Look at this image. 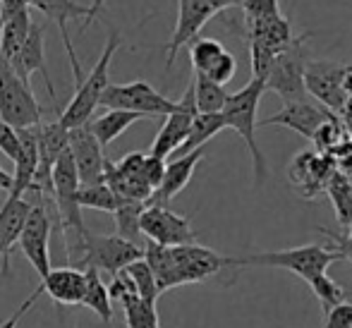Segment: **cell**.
Instances as JSON below:
<instances>
[{"instance_id": "6da1fadb", "label": "cell", "mask_w": 352, "mask_h": 328, "mask_svg": "<svg viewBox=\"0 0 352 328\" xmlns=\"http://www.w3.org/2000/svg\"><path fill=\"white\" fill-rule=\"evenodd\" d=\"M120 41H122L120 32L111 29L98 63L91 67V72H89L87 77L79 79V84L74 87V96L65 106V111L60 113V118H58V122H60L65 130H74V127L87 125L94 118V111L98 108V101H101L103 91H106V87L111 84V63H113V58H116L118 48H120Z\"/></svg>"}, {"instance_id": "7a4b0ae2", "label": "cell", "mask_w": 352, "mask_h": 328, "mask_svg": "<svg viewBox=\"0 0 352 328\" xmlns=\"http://www.w3.org/2000/svg\"><path fill=\"white\" fill-rule=\"evenodd\" d=\"M266 91V84L261 79H250L240 91L230 94L223 106L221 116L226 120V127L235 130L245 142L247 151L252 156V166H254V182L256 185H264L266 182V161L264 153H261L259 144H256V111H259L261 94Z\"/></svg>"}, {"instance_id": "3957f363", "label": "cell", "mask_w": 352, "mask_h": 328, "mask_svg": "<svg viewBox=\"0 0 352 328\" xmlns=\"http://www.w3.org/2000/svg\"><path fill=\"white\" fill-rule=\"evenodd\" d=\"M340 261L338 252L329 250L326 245H302L292 250L280 252H264V254H250L232 259V266H266V268H283V271L295 273L302 281H314L316 276L329 273L331 263Z\"/></svg>"}, {"instance_id": "277c9868", "label": "cell", "mask_w": 352, "mask_h": 328, "mask_svg": "<svg viewBox=\"0 0 352 328\" xmlns=\"http://www.w3.org/2000/svg\"><path fill=\"white\" fill-rule=\"evenodd\" d=\"M43 108L38 106L32 91V84L22 82L0 56V120L12 125L14 130H32L41 125Z\"/></svg>"}, {"instance_id": "5b68a950", "label": "cell", "mask_w": 352, "mask_h": 328, "mask_svg": "<svg viewBox=\"0 0 352 328\" xmlns=\"http://www.w3.org/2000/svg\"><path fill=\"white\" fill-rule=\"evenodd\" d=\"M311 34H300L276 56L271 72L266 77V89L276 91L283 98V103L307 101L305 91V69L309 63L305 43L309 41Z\"/></svg>"}, {"instance_id": "8992f818", "label": "cell", "mask_w": 352, "mask_h": 328, "mask_svg": "<svg viewBox=\"0 0 352 328\" xmlns=\"http://www.w3.org/2000/svg\"><path fill=\"white\" fill-rule=\"evenodd\" d=\"M98 106L108 108V111L137 113L142 118H166L175 111V101L163 96L146 79H135L127 84H108Z\"/></svg>"}, {"instance_id": "52a82bcc", "label": "cell", "mask_w": 352, "mask_h": 328, "mask_svg": "<svg viewBox=\"0 0 352 328\" xmlns=\"http://www.w3.org/2000/svg\"><path fill=\"white\" fill-rule=\"evenodd\" d=\"M144 247H137L132 242L122 240L118 235H96V232L87 230L82 242V256H79L77 266L79 271L84 268H94V271H106L111 276L120 273L132 261L142 259Z\"/></svg>"}, {"instance_id": "ba28073f", "label": "cell", "mask_w": 352, "mask_h": 328, "mask_svg": "<svg viewBox=\"0 0 352 328\" xmlns=\"http://www.w3.org/2000/svg\"><path fill=\"white\" fill-rule=\"evenodd\" d=\"M48 204L51 201L43 197L38 204H32V211H29L27 223L22 228V235L17 240L22 254L27 256V261L32 263L34 271L41 278H46L51 273V235L53 228L58 226Z\"/></svg>"}, {"instance_id": "9c48e42d", "label": "cell", "mask_w": 352, "mask_h": 328, "mask_svg": "<svg viewBox=\"0 0 352 328\" xmlns=\"http://www.w3.org/2000/svg\"><path fill=\"white\" fill-rule=\"evenodd\" d=\"M140 230L148 242L161 247L195 245L197 240V230L192 228L190 218L156 204H146V208L142 211Z\"/></svg>"}, {"instance_id": "30bf717a", "label": "cell", "mask_w": 352, "mask_h": 328, "mask_svg": "<svg viewBox=\"0 0 352 328\" xmlns=\"http://www.w3.org/2000/svg\"><path fill=\"white\" fill-rule=\"evenodd\" d=\"M343 72L345 65L333 61H309L305 69V91L333 116H340L348 103L343 94Z\"/></svg>"}, {"instance_id": "8fae6325", "label": "cell", "mask_w": 352, "mask_h": 328, "mask_svg": "<svg viewBox=\"0 0 352 328\" xmlns=\"http://www.w3.org/2000/svg\"><path fill=\"white\" fill-rule=\"evenodd\" d=\"M336 173V166L331 156L316 153L314 149H305L292 156L287 166V180L297 190L302 199H314L319 192L326 190V182Z\"/></svg>"}, {"instance_id": "7c38bea8", "label": "cell", "mask_w": 352, "mask_h": 328, "mask_svg": "<svg viewBox=\"0 0 352 328\" xmlns=\"http://www.w3.org/2000/svg\"><path fill=\"white\" fill-rule=\"evenodd\" d=\"M197 118V106H195V89H192V82L190 87L185 89L180 101H175V111L170 116H166V122L163 127L158 130L156 139L151 144V151L148 156H156L161 161H166L168 156L177 153V149L185 144L187 134H190V127Z\"/></svg>"}, {"instance_id": "4fadbf2b", "label": "cell", "mask_w": 352, "mask_h": 328, "mask_svg": "<svg viewBox=\"0 0 352 328\" xmlns=\"http://www.w3.org/2000/svg\"><path fill=\"white\" fill-rule=\"evenodd\" d=\"M173 259L177 268V281L180 285H192V283H204L209 278L218 276L226 266H232V256H223L218 252L201 245H182L170 247Z\"/></svg>"}, {"instance_id": "5bb4252c", "label": "cell", "mask_w": 352, "mask_h": 328, "mask_svg": "<svg viewBox=\"0 0 352 328\" xmlns=\"http://www.w3.org/2000/svg\"><path fill=\"white\" fill-rule=\"evenodd\" d=\"M67 142H70V156L77 171L79 185H98L103 182V168H106V156L98 139L89 132L87 125L67 130Z\"/></svg>"}, {"instance_id": "9a60e30c", "label": "cell", "mask_w": 352, "mask_h": 328, "mask_svg": "<svg viewBox=\"0 0 352 328\" xmlns=\"http://www.w3.org/2000/svg\"><path fill=\"white\" fill-rule=\"evenodd\" d=\"M213 10L204 0H177V19H175V29H173V36L168 41L166 51V69H170L175 65V58L180 53L182 46H190L199 32L206 27V22L213 17Z\"/></svg>"}, {"instance_id": "2e32d148", "label": "cell", "mask_w": 352, "mask_h": 328, "mask_svg": "<svg viewBox=\"0 0 352 328\" xmlns=\"http://www.w3.org/2000/svg\"><path fill=\"white\" fill-rule=\"evenodd\" d=\"M29 8L38 10L43 17L51 19V22H56L58 27H60L63 43H65V51H67V56H70L74 87H77L79 79H82L84 74H82V67H79V63H77V53H74L70 32H67V22H77V19H84V22H87L89 5H79V3H74V0H29Z\"/></svg>"}, {"instance_id": "e0dca14e", "label": "cell", "mask_w": 352, "mask_h": 328, "mask_svg": "<svg viewBox=\"0 0 352 328\" xmlns=\"http://www.w3.org/2000/svg\"><path fill=\"white\" fill-rule=\"evenodd\" d=\"M333 113H329L326 108L314 106L309 101H297V103H283V108L274 116L264 118V120H256V127H271L280 125L287 130L302 134L305 139H311L314 132L319 130L321 122H326Z\"/></svg>"}, {"instance_id": "ac0fdd59", "label": "cell", "mask_w": 352, "mask_h": 328, "mask_svg": "<svg viewBox=\"0 0 352 328\" xmlns=\"http://www.w3.org/2000/svg\"><path fill=\"white\" fill-rule=\"evenodd\" d=\"M10 67H12L14 74L27 84H32L29 79H32L34 72H41L48 94H51V98H56V87H53L51 74H48V67H46V24L32 22L27 41H24L19 56L10 63Z\"/></svg>"}, {"instance_id": "d6986e66", "label": "cell", "mask_w": 352, "mask_h": 328, "mask_svg": "<svg viewBox=\"0 0 352 328\" xmlns=\"http://www.w3.org/2000/svg\"><path fill=\"white\" fill-rule=\"evenodd\" d=\"M204 146L195 149L190 153H182V156L173 158L170 163H166V173H163V180L158 185V190L153 192L148 204H156V206H168L187 185H190L192 175H195L197 166L204 158Z\"/></svg>"}, {"instance_id": "ffe728a7", "label": "cell", "mask_w": 352, "mask_h": 328, "mask_svg": "<svg viewBox=\"0 0 352 328\" xmlns=\"http://www.w3.org/2000/svg\"><path fill=\"white\" fill-rule=\"evenodd\" d=\"M32 211V201L24 197H8L0 206V259H3V276L10 273V254L17 245L27 216Z\"/></svg>"}, {"instance_id": "44dd1931", "label": "cell", "mask_w": 352, "mask_h": 328, "mask_svg": "<svg viewBox=\"0 0 352 328\" xmlns=\"http://www.w3.org/2000/svg\"><path fill=\"white\" fill-rule=\"evenodd\" d=\"M41 281H43L41 290L46 295H51L53 302H58V305H82L84 290H87L84 271L72 266L51 268V273L46 278H41Z\"/></svg>"}, {"instance_id": "7402d4cb", "label": "cell", "mask_w": 352, "mask_h": 328, "mask_svg": "<svg viewBox=\"0 0 352 328\" xmlns=\"http://www.w3.org/2000/svg\"><path fill=\"white\" fill-rule=\"evenodd\" d=\"M12 163V192L8 197H24L32 190L34 175L38 171V142L34 127L32 130H19V151Z\"/></svg>"}, {"instance_id": "603a6c76", "label": "cell", "mask_w": 352, "mask_h": 328, "mask_svg": "<svg viewBox=\"0 0 352 328\" xmlns=\"http://www.w3.org/2000/svg\"><path fill=\"white\" fill-rule=\"evenodd\" d=\"M144 261L148 263L153 278H156L158 292H166V290H173V287H180V281H177L175 259H173L170 247H161V245H153V242H146V245H144Z\"/></svg>"}, {"instance_id": "cb8c5ba5", "label": "cell", "mask_w": 352, "mask_h": 328, "mask_svg": "<svg viewBox=\"0 0 352 328\" xmlns=\"http://www.w3.org/2000/svg\"><path fill=\"white\" fill-rule=\"evenodd\" d=\"M29 27H32V12H29V8L19 10L17 14H12V17L0 24V56L8 63H12L19 56L24 41H27Z\"/></svg>"}, {"instance_id": "d4e9b609", "label": "cell", "mask_w": 352, "mask_h": 328, "mask_svg": "<svg viewBox=\"0 0 352 328\" xmlns=\"http://www.w3.org/2000/svg\"><path fill=\"white\" fill-rule=\"evenodd\" d=\"M140 120H144V118L137 116V113L108 111V113H103V116H98V118H91V120L87 122V127H89V132L98 139V144L106 149L108 144L116 142V139L120 137L127 127H132L135 122H140Z\"/></svg>"}, {"instance_id": "484cf974", "label": "cell", "mask_w": 352, "mask_h": 328, "mask_svg": "<svg viewBox=\"0 0 352 328\" xmlns=\"http://www.w3.org/2000/svg\"><path fill=\"white\" fill-rule=\"evenodd\" d=\"M324 192L329 195L331 204H333L338 226L348 232L352 228V177H345L343 173L336 171L331 175V180L326 182Z\"/></svg>"}, {"instance_id": "4316f807", "label": "cell", "mask_w": 352, "mask_h": 328, "mask_svg": "<svg viewBox=\"0 0 352 328\" xmlns=\"http://www.w3.org/2000/svg\"><path fill=\"white\" fill-rule=\"evenodd\" d=\"M146 208V204L142 201H130V199H118V208L113 211V218H116L118 226V237L132 242L137 247H144L142 242V230H140V218L142 211Z\"/></svg>"}, {"instance_id": "83f0119b", "label": "cell", "mask_w": 352, "mask_h": 328, "mask_svg": "<svg viewBox=\"0 0 352 328\" xmlns=\"http://www.w3.org/2000/svg\"><path fill=\"white\" fill-rule=\"evenodd\" d=\"M84 278H87V290H84L82 307L91 309L103 324H111L113 305H111V297H108L106 283L101 281V273L94 271V268H84Z\"/></svg>"}, {"instance_id": "f1b7e54d", "label": "cell", "mask_w": 352, "mask_h": 328, "mask_svg": "<svg viewBox=\"0 0 352 328\" xmlns=\"http://www.w3.org/2000/svg\"><path fill=\"white\" fill-rule=\"evenodd\" d=\"M192 89H195L197 113H204V116L221 113L228 101V96H230V94L226 91V87L206 79L204 74H195V72H192Z\"/></svg>"}, {"instance_id": "f546056e", "label": "cell", "mask_w": 352, "mask_h": 328, "mask_svg": "<svg viewBox=\"0 0 352 328\" xmlns=\"http://www.w3.org/2000/svg\"><path fill=\"white\" fill-rule=\"evenodd\" d=\"M221 130H228L221 113H211V116L197 113L195 122H192V127H190V134H187L185 144L177 149V153L182 156V153H190V151H195V149L206 146V142L216 137Z\"/></svg>"}, {"instance_id": "4dcf8cb0", "label": "cell", "mask_w": 352, "mask_h": 328, "mask_svg": "<svg viewBox=\"0 0 352 328\" xmlns=\"http://www.w3.org/2000/svg\"><path fill=\"white\" fill-rule=\"evenodd\" d=\"M228 48L216 39H199L190 43V61H192V72L195 74H206L213 67V63L226 53Z\"/></svg>"}, {"instance_id": "1f68e13d", "label": "cell", "mask_w": 352, "mask_h": 328, "mask_svg": "<svg viewBox=\"0 0 352 328\" xmlns=\"http://www.w3.org/2000/svg\"><path fill=\"white\" fill-rule=\"evenodd\" d=\"M242 14H245V32L252 34L271 19L280 17L278 0H242Z\"/></svg>"}, {"instance_id": "d6a6232c", "label": "cell", "mask_w": 352, "mask_h": 328, "mask_svg": "<svg viewBox=\"0 0 352 328\" xmlns=\"http://www.w3.org/2000/svg\"><path fill=\"white\" fill-rule=\"evenodd\" d=\"M77 201H79V208H94V211L113 213L118 208V197L113 195V190L106 182H98V185H79Z\"/></svg>"}, {"instance_id": "836d02e7", "label": "cell", "mask_w": 352, "mask_h": 328, "mask_svg": "<svg viewBox=\"0 0 352 328\" xmlns=\"http://www.w3.org/2000/svg\"><path fill=\"white\" fill-rule=\"evenodd\" d=\"M125 273L130 276L132 285H135L137 297L144 300V302H151V305H156V300H158V295H161V292H158L156 278H153L148 263L144 261V256H142V259H137V261H132L130 266H125Z\"/></svg>"}, {"instance_id": "e575fe53", "label": "cell", "mask_w": 352, "mask_h": 328, "mask_svg": "<svg viewBox=\"0 0 352 328\" xmlns=\"http://www.w3.org/2000/svg\"><path fill=\"white\" fill-rule=\"evenodd\" d=\"M122 311H125L127 328H161L158 326L156 305H151V302H144L140 297H135L127 305H122Z\"/></svg>"}, {"instance_id": "d590c367", "label": "cell", "mask_w": 352, "mask_h": 328, "mask_svg": "<svg viewBox=\"0 0 352 328\" xmlns=\"http://www.w3.org/2000/svg\"><path fill=\"white\" fill-rule=\"evenodd\" d=\"M343 139H345L343 120H340L338 116H331L326 122H321L319 130L314 132V137H311L309 142H314L316 153H326V156H329Z\"/></svg>"}, {"instance_id": "8d00e7d4", "label": "cell", "mask_w": 352, "mask_h": 328, "mask_svg": "<svg viewBox=\"0 0 352 328\" xmlns=\"http://www.w3.org/2000/svg\"><path fill=\"white\" fill-rule=\"evenodd\" d=\"M309 287H311V292L319 297L324 311H329L331 307L340 305V302H348V292H345L343 287H340L338 283L329 276V273H324V276H316L314 281H309Z\"/></svg>"}, {"instance_id": "74e56055", "label": "cell", "mask_w": 352, "mask_h": 328, "mask_svg": "<svg viewBox=\"0 0 352 328\" xmlns=\"http://www.w3.org/2000/svg\"><path fill=\"white\" fill-rule=\"evenodd\" d=\"M108 297H111V302H120V305H127L130 300H135L137 297V290L135 285H132L130 276L125 273V268H122L120 273H116V276H111V283H108Z\"/></svg>"}, {"instance_id": "f35d334b", "label": "cell", "mask_w": 352, "mask_h": 328, "mask_svg": "<svg viewBox=\"0 0 352 328\" xmlns=\"http://www.w3.org/2000/svg\"><path fill=\"white\" fill-rule=\"evenodd\" d=\"M235 72H237L235 56H232L230 51H226L216 63H213V67L204 74V77L211 79V82H216V84H221V87H226V84L230 82L232 77H235Z\"/></svg>"}, {"instance_id": "ab89813d", "label": "cell", "mask_w": 352, "mask_h": 328, "mask_svg": "<svg viewBox=\"0 0 352 328\" xmlns=\"http://www.w3.org/2000/svg\"><path fill=\"white\" fill-rule=\"evenodd\" d=\"M324 314L326 319L321 328H352V302H340Z\"/></svg>"}, {"instance_id": "60d3db41", "label": "cell", "mask_w": 352, "mask_h": 328, "mask_svg": "<svg viewBox=\"0 0 352 328\" xmlns=\"http://www.w3.org/2000/svg\"><path fill=\"white\" fill-rule=\"evenodd\" d=\"M316 232H321L326 240H331L333 252H338L340 259L352 263V237L348 235V232H336V230H329V228H324V226L316 228Z\"/></svg>"}, {"instance_id": "b9f144b4", "label": "cell", "mask_w": 352, "mask_h": 328, "mask_svg": "<svg viewBox=\"0 0 352 328\" xmlns=\"http://www.w3.org/2000/svg\"><path fill=\"white\" fill-rule=\"evenodd\" d=\"M0 151L10 161H14V156L19 151V130H14L12 125H8L3 120H0Z\"/></svg>"}, {"instance_id": "7bdbcfd3", "label": "cell", "mask_w": 352, "mask_h": 328, "mask_svg": "<svg viewBox=\"0 0 352 328\" xmlns=\"http://www.w3.org/2000/svg\"><path fill=\"white\" fill-rule=\"evenodd\" d=\"M142 173H144V180H146V185L156 192L158 185H161V180H163V173H166V161H161V158H156V156H148V153H146Z\"/></svg>"}, {"instance_id": "ee69618b", "label": "cell", "mask_w": 352, "mask_h": 328, "mask_svg": "<svg viewBox=\"0 0 352 328\" xmlns=\"http://www.w3.org/2000/svg\"><path fill=\"white\" fill-rule=\"evenodd\" d=\"M41 287H38V290L36 292H32V295H29V300L27 302H24V305L22 307H19V309L17 311H14V314L12 316H10V319H5V321H0V328H14V326H17V321L19 319H22V316L24 314H27V311L29 309H32V307H34V302H36L38 300V297H41Z\"/></svg>"}, {"instance_id": "f6af8a7d", "label": "cell", "mask_w": 352, "mask_h": 328, "mask_svg": "<svg viewBox=\"0 0 352 328\" xmlns=\"http://www.w3.org/2000/svg\"><path fill=\"white\" fill-rule=\"evenodd\" d=\"M27 8H29V0H0V24L12 17V14H17L19 10H27Z\"/></svg>"}, {"instance_id": "bcb514c9", "label": "cell", "mask_w": 352, "mask_h": 328, "mask_svg": "<svg viewBox=\"0 0 352 328\" xmlns=\"http://www.w3.org/2000/svg\"><path fill=\"white\" fill-rule=\"evenodd\" d=\"M206 5L213 10V12H221V10L235 8V5H242V0H204Z\"/></svg>"}, {"instance_id": "7dc6e473", "label": "cell", "mask_w": 352, "mask_h": 328, "mask_svg": "<svg viewBox=\"0 0 352 328\" xmlns=\"http://www.w3.org/2000/svg\"><path fill=\"white\" fill-rule=\"evenodd\" d=\"M101 10H103V0H91V5H89V17H87V22H84V29L91 27L94 19L101 14Z\"/></svg>"}, {"instance_id": "c3c4849f", "label": "cell", "mask_w": 352, "mask_h": 328, "mask_svg": "<svg viewBox=\"0 0 352 328\" xmlns=\"http://www.w3.org/2000/svg\"><path fill=\"white\" fill-rule=\"evenodd\" d=\"M343 94H345V98H352V65H345V72H343Z\"/></svg>"}, {"instance_id": "681fc988", "label": "cell", "mask_w": 352, "mask_h": 328, "mask_svg": "<svg viewBox=\"0 0 352 328\" xmlns=\"http://www.w3.org/2000/svg\"><path fill=\"white\" fill-rule=\"evenodd\" d=\"M0 190L3 192H12V173H8V171H3V168H0Z\"/></svg>"}, {"instance_id": "f907efd6", "label": "cell", "mask_w": 352, "mask_h": 328, "mask_svg": "<svg viewBox=\"0 0 352 328\" xmlns=\"http://www.w3.org/2000/svg\"><path fill=\"white\" fill-rule=\"evenodd\" d=\"M343 130H345V139L352 142V120H343Z\"/></svg>"}, {"instance_id": "816d5d0a", "label": "cell", "mask_w": 352, "mask_h": 328, "mask_svg": "<svg viewBox=\"0 0 352 328\" xmlns=\"http://www.w3.org/2000/svg\"><path fill=\"white\" fill-rule=\"evenodd\" d=\"M348 235H350V237H352V228H350V230H348Z\"/></svg>"}]
</instances>
